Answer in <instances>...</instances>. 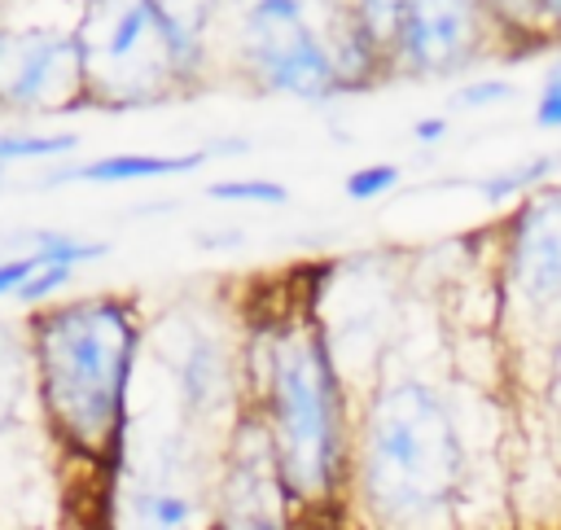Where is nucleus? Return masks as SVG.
I'll return each mask as SVG.
<instances>
[{
    "label": "nucleus",
    "mask_w": 561,
    "mask_h": 530,
    "mask_svg": "<svg viewBox=\"0 0 561 530\" xmlns=\"http://www.w3.org/2000/svg\"><path fill=\"white\" fill-rule=\"evenodd\" d=\"M26 329L48 416L79 447H101L127 412L140 346L136 311L123 298H79L35 311Z\"/></svg>",
    "instance_id": "nucleus-1"
},
{
    "label": "nucleus",
    "mask_w": 561,
    "mask_h": 530,
    "mask_svg": "<svg viewBox=\"0 0 561 530\" xmlns=\"http://www.w3.org/2000/svg\"><path fill=\"white\" fill-rule=\"evenodd\" d=\"M460 420L425 381H394L368 412V495L394 530H447L460 486Z\"/></svg>",
    "instance_id": "nucleus-2"
},
{
    "label": "nucleus",
    "mask_w": 561,
    "mask_h": 530,
    "mask_svg": "<svg viewBox=\"0 0 561 530\" xmlns=\"http://www.w3.org/2000/svg\"><path fill=\"white\" fill-rule=\"evenodd\" d=\"M337 364L316 320L276 324L267 342V394L276 416V469L298 495H320L333 469Z\"/></svg>",
    "instance_id": "nucleus-3"
},
{
    "label": "nucleus",
    "mask_w": 561,
    "mask_h": 530,
    "mask_svg": "<svg viewBox=\"0 0 561 530\" xmlns=\"http://www.w3.org/2000/svg\"><path fill=\"white\" fill-rule=\"evenodd\" d=\"M83 74H88V105H153L184 88L153 0H83L75 26Z\"/></svg>",
    "instance_id": "nucleus-4"
},
{
    "label": "nucleus",
    "mask_w": 561,
    "mask_h": 530,
    "mask_svg": "<svg viewBox=\"0 0 561 530\" xmlns=\"http://www.w3.org/2000/svg\"><path fill=\"white\" fill-rule=\"evenodd\" d=\"M88 105V74L75 31L0 22V110L44 114Z\"/></svg>",
    "instance_id": "nucleus-5"
},
{
    "label": "nucleus",
    "mask_w": 561,
    "mask_h": 530,
    "mask_svg": "<svg viewBox=\"0 0 561 530\" xmlns=\"http://www.w3.org/2000/svg\"><path fill=\"white\" fill-rule=\"evenodd\" d=\"M504 285L508 307L530 329L561 333V193H539L513 215Z\"/></svg>",
    "instance_id": "nucleus-6"
},
{
    "label": "nucleus",
    "mask_w": 561,
    "mask_h": 530,
    "mask_svg": "<svg viewBox=\"0 0 561 530\" xmlns=\"http://www.w3.org/2000/svg\"><path fill=\"white\" fill-rule=\"evenodd\" d=\"M482 0H408L394 66L408 74H451L473 61L482 44Z\"/></svg>",
    "instance_id": "nucleus-7"
},
{
    "label": "nucleus",
    "mask_w": 561,
    "mask_h": 530,
    "mask_svg": "<svg viewBox=\"0 0 561 530\" xmlns=\"http://www.w3.org/2000/svg\"><path fill=\"white\" fill-rule=\"evenodd\" d=\"M228 530H280V491H276V451L259 429L241 451V469L228 495Z\"/></svg>",
    "instance_id": "nucleus-8"
},
{
    "label": "nucleus",
    "mask_w": 561,
    "mask_h": 530,
    "mask_svg": "<svg viewBox=\"0 0 561 530\" xmlns=\"http://www.w3.org/2000/svg\"><path fill=\"white\" fill-rule=\"evenodd\" d=\"M210 158V149H193V153H105L79 166H61L48 171L39 184L44 188H61V184H136V180H162V175H188Z\"/></svg>",
    "instance_id": "nucleus-9"
},
{
    "label": "nucleus",
    "mask_w": 561,
    "mask_h": 530,
    "mask_svg": "<svg viewBox=\"0 0 561 530\" xmlns=\"http://www.w3.org/2000/svg\"><path fill=\"white\" fill-rule=\"evenodd\" d=\"M219 9H224V0H153V13L162 22V35L171 44V57H175V70L184 83L206 61V39H210Z\"/></svg>",
    "instance_id": "nucleus-10"
},
{
    "label": "nucleus",
    "mask_w": 561,
    "mask_h": 530,
    "mask_svg": "<svg viewBox=\"0 0 561 530\" xmlns=\"http://www.w3.org/2000/svg\"><path fill=\"white\" fill-rule=\"evenodd\" d=\"M193 499L171 477H140L123 504V530H188Z\"/></svg>",
    "instance_id": "nucleus-11"
},
{
    "label": "nucleus",
    "mask_w": 561,
    "mask_h": 530,
    "mask_svg": "<svg viewBox=\"0 0 561 530\" xmlns=\"http://www.w3.org/2000/svg\"><path fill=\"white\" fill-rule=\"evenodd\" d=\"M346 9H351L355 31L364 35V44L377 53V61H394L408 0H346Z\"/></svg>",
    "instance_id": "nucleus-12"
},
{
    "label": "nucleus",
    "mask_w": 561,
    "mask_h": 530,
    "mask_svg": "<svg viewBox=\"0 0 561 530\" xmlns=\"http://www.w3.org/2000/svg\"><path fill=\"white\" fill-rule=\"evenodd\" d=\"M13 250H31V254H39L44 263H61V267H83V263L110 254L105 241H88V237H75V232H53V228L22 232V237L13 241Z\"/></svg>",
    "instance_id": "nucleus-13"
},
{
    "label": "nucleus",
    "mask_w": 561,
    "mask_h": 530,
    "mask_svg": "<svg viewBox=\"0 0 561 530\" xmlns=\"http://www.w3.org/2000/svg\"><path fill=\"white\" fill-rule=\"evenodd\" d=\"M557 166H561V153H539V158H530V162H517V166H508V171H495V175L478 180L473 188H478L482 201H508V197H522L526 188H535L539 180H548Z\"/></svg>",
    "instance_id": "nucleus-14"
},
{
    "label": "nucleus",
    "mask_w": 561,
    "mask_h": 530,
    "mask_svg": "<svg viewBox=\"0 0 561 530\" xmlns=\"http://www.w3.org/2000/svg\"><path fill=\"white\" fill-rule=\"evenodd\" d=\"M79 136L75 131H0V162H48L61 153H75Z\"/></svg>",
    "instance_id": "nucleus-15"
},
{
    "label": "nucleus",
    "mask_w": 561,
    "mask_h": 530,
    "mask_svg": "<svg viewBox=\"0 0 561 530\" xmlns=\"http://www.w3.org/2000/svg\"><path fill=\"white\" fill-rule=\"evenodd\" d=\"M206 197L215 201H250V206H285L289 188L276 180H215L206 188Z\"/></svg>",
    "instance_id": "nucleus-16"
},
{
    "label": "nucleus",
    "mask_w": 561,
    "mask_h": 530,
    "mask_svg": "<svg viewBox=\"0 0 561 530\" xmlns=\"http://www.w3.org/2000/svg\"><path fill=\"white\" fill-rule=\"evenodd\" d=\"M399 180H403V171H399L394 162H368V166H355V171L342 180V193H346L351 201H377V197H386Z\"/></svg>",
    "instance_id": "nucleus-17"
},
{
    "label": "nucleus",
    "mask_w": 561,
    "mask_h": 530,
    "mask_svg": "<svg viewBox=\"0 0 561 530\" xmlns=\"http://www.w3.org/2000/svg\"><path fill=\"white\" fill-rule=\"evenodd\" d=\"M22 346H18V337H9L4 329H0V420H9L13 416V403H18V394H22Z\"/></svg>",
    "instance_id": "nucleus-18"
},
{
    "label": "nucleus",
    "mask_w": 561,
    "mask_h": 530,
    "mask_svg": "<svg viewBox=\"0 0 561 530\" xmlns=\"http://www.w3.org/2000/svg\"><path fill=\"white\" fill-rule=\"evenodd\" d=\"M70 280H75V267L44 263V267H35V272L22 280V289L13 293V302H22V307H39V302H48L57 289H66Z\"/></svg>",
    "instance_id": "nucleus-19"
},
{
    "label": "nucleus",
    "mask_w": 561,
    "mask_h": 530,
    "mask_svg": "<svg viewBox=\"0 0 561 530\" xmlns=\"http://www.w3.org/2000/svg\"><path fill=\"white\" fill-rule=\"evenodd\" d=\"M513 96V83L504 79H482V83H465L456 92V110H486V105H500Z\"/></svg>",
    "instance_id": "nucleus-20"
},
{
    "label": "nucleus",
    "mask_w": 561,
    "mask_h": 530,
    "mask_svg": "<svg viewBox=\"0 0 561 530\" xmlns=\"http://www.w3.org/2000/svg\"><path fill=\"white\" fill-rule=\"evenodd\" d=\"M482 4H486V13H495L508 26H522V31H539L543 26L539 0H482Z\"/></svg>",
    "instance_id": "nucleus-21"
},
{
    "label": "nucleus",
    "mask_w": 561,
    "mask_h": 530,
    "mask_svg": "<svg viewBox=\"0 0 561 530\" xmlns=\"http://www.w3.org/2000/svg\"><path fill=\"white\" fill-rule=\"evenodd\" d=\"M535 123L548 127V131H561V83H543V96L535 105Z\"/></svg>",
    "instance_id": "nucleus-22"
},
{
    "label": "nucleus",
    "mask_w": 561,
    "mask_h": 530,
    "mask_svg": "<svg viewBox=\"0 0 561 530\" xmlns=\"http://www.w3.org/2000/svg\"><path fill=\"white\" fill-rule=\"evenodd\" d=\"M447 131H451V118L447 114H425V118L412 123V140L416 145H438Z\"/></svg>",
    "instance_id": "nucleus-23"
},
{
    "label": "nucleus",
    "mask_w": 561,
    "mask_h": 530,
    "mask_svg": "<svg viewBox=\"0 0 561 530\" xmlns=\"http://www.w3.org/2000/svg\"><path fill=\"white\" fill-rule=\"evenodd\" d=\"M539 13H543V22H548V26H557V31H561V0H539Z\"/></svg>",
    "instance_id": "nucleus-24"
},
{
    "label": "nucleus",
    "mask_w": 561,
    "mask_h": 530,
    "mask_svg": "<svg viewBox=\"0 0 561 530\" xmlns=\"http://www.w3.org/2000/svg\"><path fill=\"white\" fill-rule=\"evenodd\" d=\"M548 79H552V83H561V57L552 61V70H548Z\"/></svg>",
    "instance_id": "nucleus-25"
},
{
    "label": "nucleus",
    "mask_w": 561,
    "mask_h": 530,
    "mask_svg": "<svg viewBox=\"0 0 561 530\" xmlns=\"http://www.w3.org/2000/svg\"><path fill=\"white\" fill-rule=\"evenodd\" d=\"M4 171H9V166H4V162H0V180H4Z\"/></svg>",
    "instance_id": "nucleus-26"
},
{
    "label": "nucleus",
    "mask_w": 561,
    "mask_h": 530,
    "mask_svg": "<svg viewBox=\"0 0 561 530\" xmlns=\"http://www.w3.org/2000/svg\"><path fill=\"white\" fill-rule=\"evenodd\" d=\"M557 355H561V350H557Z\"/></svg>",
    "instance_id": "nucleus-27"
}]
</instances>
